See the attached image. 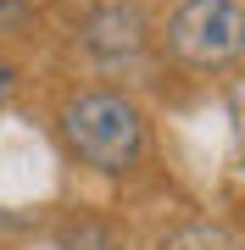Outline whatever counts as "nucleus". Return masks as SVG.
I'll return each mask as SVG.
<instances>
[{
	"mask_svg": "<svg viewBox=\"0 0 245 250\" xmlns=\"http://www.w3.org/2000/svg\"><path fill=\"white\" fill-rule=\"evenodd\" d=\"M56 139L78 167L100 172V178H128L151 156V117L117 83H89V89H73L62 100Z\"/></svg>",
	"mask_w": 245,
	"mask_h": 250,
	"instance_id": "nucleus-1",
	"label": "nucleus"
},
{
	"mask_svg": "<svg viewBox=\"0 0 245 250\" xmlns=\"http://www.w3.org/2000/svg\"><path fill=\"white\" fill-rule=\"evenodd\" d=\"M156 39L178 67L223 72L245 62V0H178Z\"/></svg>",
	"mask_w": 245,
	"mask_h": 250,
	"instance_id": "nucleus-2",
	"label": "nucleus"
},
{
	"mask_svg": "<svg viewBox=\"0 0 245 250\" xmlns=\"http://www.w3.org/2000/svg\"><path fill=\"white\" fill-rule=\"evenodd\" d=\"M78 45L95 67L117 72V67H134L156 45V22H151L145 0H100L78 28Z\"/></svg>",
	"mask_w": 245,
	"mask_h": 250,
	"instance_id": "nucleus-3",
	"label": "nucleus"
},
{
	"mask_svg": "<svg viewBox=\"0 0 245 250\" xmlns=\"http://www.w3.org/2000/svg\"><path fill=\"white\" fill-rule=\"evenodd\" d=\"M56 250H128V239H123L117 223H106V217L73 211V217L56 223Z\"/></svg>",
	"mask_w": 245,
	"mask_h": 250,
	"instance_id": "nucleus-4",
	"label": "nucleus"
},
{
	"mask_svg": "<svg viewBox=\"0 0 245 250\" xmlns=\"http://www.w3.org/2000/svg\"><path fill=\"white\" fill-rule=\"evenodd\" d=\"M162 250H234V239L218 223H184L178 233H167Z\"/></svg>",
	"mask_w": 245,
	"mask_h": 250,
	"instance_id": "nucleus-5",
	"label": "nucleus"
},
{
	"mask_svg": "<svg viewBox=\"0 0 245 250\" xmlns=\"http://www.w3.org/2000/svg\"><path fill=\"white\" fill-rule=\"evenodd\" d=\"M39 22V0H0V39H17Z\"/></svg>",
	"mask_w": 245,
	"mask_h": 250,
	"instance_id": "nucleus-6",
	"label": "nucleus"
},
{
	"mask_svg": "<svg viewBox=\"0 0 245 250\" xmlns=\"http://www.w3.org/2000/svg\"><path fill=\"white\" fill-rule=\"evenodd\" d=\"M17 83H22V67H17V56H6V50H0V117H6L11 95H17Z\"/></svg>",
	"mask_w": 245,
	"mask_h": 250,
	"instance_id": "nucleus-7",
	"label": "nucleus"
}]
</instances>
